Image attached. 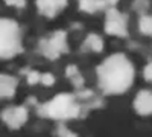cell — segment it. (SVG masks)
<instances>
[{
  "label": "cell",
  "instance_id": "12",
  "mask_svg": "<svg viewBox=\"0 0 152 137\" xmlns=\"http://www.w3.org/2000/svg\"><path fill=\"white\" fill-rule=\"evenodd\" d=\"M140 31L146 35H151V32H152V20H151L149 15H145V17L140 18Z\"/></svg>",
  "mask_w": 152,
  "mask_h": 137
},
{
  "label": "cell",
  "instance_id": "14",
  "mask_svg": "<svg viewBox=\"0 0 152 137\" xmlns=\"http://www.w3.org/2000/svg\"><path fill=\"white\" fill-rule=\"evenodd\" d=\"M40 75H38V72H32V73H29V82L31 84H37L38 81H40Z\"/></svg>",
  "mask_w": 152,
  "mask_h": 137
},
{
  "label": "cell",
  "instance_id": "5",
  "mask_svg": "<svg viewBox=\"0 0 152 137\" xmlns=\"http://www.w3.org/2000/svg\"><path fill=\"white\" fill-rule=\"evenodd\" d=\"M3 120L6 122V125L11 128H20L24 125V122L28 120V111L23 107H12L6 108L2 114Z\"/></svg>",
  "mask_w": 152,
  "mask_h": 137
},
{
  "label": "cell",
  "instance_id": "4",
  "mask_svg": "<svg viewBox=\"0 0 152 137\" xmlns=\"http://www.w3.org/2000/svg\"><path fill=\"white\" fill-rule=\"evenodd\" d=\"M105 31L111 35H119V37H125L126 35V24H125V18L122 14L116 9H110L107 12V23H105Z\"/></svg>",
  "mask_w": 152,
  "mask_h": 137
},
{
  "label": "cell",
  "instance_id": "9",
  "mask_svg": "<svg viewBox=\"0 0 152 137\" xmlns=\"http://www.w3.org/2000/svg\"><path fill=\"white\" fill-rule=\"evenodd\" d=\"M17 89V81L8 76V75H0V97H11L14 96Z\"/></svg>",
  "mask_w": 152,
  "mask_h": 137
},
{
  "label": "cell",
  "instance_id": "10",
  "mask_svg": "<svg viewBox=\"0 0 152 137\" xmlns=\"http://www.w3.org/2000/svg\"><path fill=\"white\" fill-rule=\"evenodd\" d=\"M79 5H81V9L87 12H94L96 9L102 8L104 2L102 0H79Z\"/></svg>",
  "mask_w": 152,
  "mask_h": 137
},
{
  "label": "cell",
  "instance_id": "7",
  "mask_svg": "<svg viewBox=\"0 0 152 137\" xmlns=\"http://www.w3.org/2000/svg\"><path fill=\"white\" fill-rule=\"evenodd\" d=\"M67 5V0H37V6L43 15L53 17Z\"/></svg>",
  "mask_w": 152,
  "mask_h": 137
},
{
  "label": "cell",
  "instance_id": "2",
  "mask_svg": "<svg viewBox=\"0 0 152 137\" xmlns=\"http://www.w3.org/2000/svg\"><path fill=\"white\" fill-rule=\"evenodd\" d=\"M20 29L14 20L0 18V58H9L20 52Z\"/></svg>",
  "mask_w": 152,
  "mask_h": 137
},
{
  "label": "cell",
  "instance_id": "16",
  "mask_svg": "<svg viewBox=\"0 0 152 137\" xmlns=\"http://www.w3.org/2000/svg\"><path fill=\"white\" fill-rule=\"evenodd\" d=\"M151 69H152V66H151V64H148V66H146V69H145V78H146L148 81H151V79H152V75H151Z\"/></svg>",
  "mask_w": 152,
  "mask_h": 137
},
{
  "label": "cell",
  "instance_id": "8",
  "mask_svg": "<svg viewBox=\"0 0 152 137\" xmlns=\"http://www.w3.org/2000/svg\"><path fill=\"white\" fill-rule=\"evenodd\" d=\"M134 108L138 114L146 116L151 114V110H152V95L148 90L140 92L135 96V101H134Z\"/></svg>",
  "mask_w": 152,
  "mask_h": 137
},
{
  "label": "cell",
  "instance_id": "13",
  "mask_svg": "<svg viewBox=\"0 0 152 137\" xmlns=\"http://www.w3.org/2000/svg\"><path fill=\"white\" fill-rule=\"evenodd\" d=\"M40 81H43V82H44L46 85H52L55 79H53V76H52V75H50V73H46L44 76H41V78H40Z\"/></svg>",
  "mask_w": 152,
  "mask_h": 137
},
{
  "label": "cell",
  "instance_id": "1",
  "mask_svg": "<svg viewBox=\"0 0 152 137\" xmlns=\"http://www.w3.org/2000/svg\"><path fill=\"white\" fill-rule=\"evenodd\" d=\"M99 84L107 93H122L134 79V67L125 55L116 53L105 59L97 69Z\"/></svg>",
  "mask_w": 152,
  "mask_h": 137
},
{
  "label": "cell",
  "instance_id": "15",
  "mask_svg": "<svg viewBox=\"0 0 152 137\" xmlns=\"http://www.w3.org/2000/svg\"><path fill=\"white\" fill-rule=\"evenodd\" d=\"M6 5H11V6H23L24 5V0H5Z\"/></svg>",
  "mask_w": 152,
  "mask_h": 137
},
{
  "label": "cell",
  "instance_id": "6",
  "mask_svg": "<svg viewBox=\"0 0 152 137\" xmlns=\"http://www.w3.org/2000/svg\"><path fill=\"white\" fill-rule=\"evenodd\" d=\"M66 35L64 32H56L52 38L46 41L44 46V55H47L49 58H56L59 56L62 52L66 51Z\"/></svg>",
  "mask_w": 152,
  "mask_h": 137
},
{
  "label": "cell",
  "instance_id": "3",
  "mask_svg": "<svg viewBox=\"0 0 152 137\" xmlns=\"http://www.w3.org/2000/svg\"><path fill=\"white\" fill-rule=\"evenodd\" d=\"M47 114L53 119H69L78 114V105H76L73 96L70 95H56L46 107Z\"/></svg>",
  "mask_w": 152,
  "mask_h": 137
},
{
  "label": "cell",
  "instance_id": "17",
  "mask_svg": "<svg viewBox=\"0 0 152 137\" xmlns=\"http://www.w3.org/2000/svg\"><path fill=\"white\" fill-rule=\"evenodd\" d=\"M105 2H110V3H113V5H114V3H117L119 0H105Z\"/></svg>",
  "mask_w": 152,
  "mask_h": 137
},
{
  "label": "cell",
  "instance_id": "11",
  "mask_svg": "<svg viewBox=\"0 0 152 137\" xmlns=\"http://www.w3.org/2000/svg\"><path fill=\"white\" fill-rule=\"evenodd\" d=\"M87 46H90L96 52H100L102 51V40H100L97 35H90L87 40Z\"/></svg>",
  "mask_w": 152,
  "mask_h": 137
}]
</instances>
